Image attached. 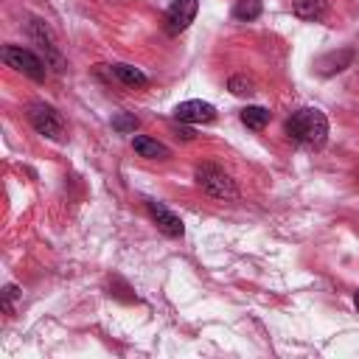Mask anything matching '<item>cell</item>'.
Here are the masks:
<instances>
[{"instance_id": "6da1fadb", "label": "cell", "mask_w": 359, "mask_h": 359, "mask_svg": "<svg viewBox=\"0 0 359 359\" xmlns=\"http://www.w3.org/2000/svg\"><path fill=\"white\" fill-rule=\"evenodd\" d=\"M286 135H289L292 140L303 143V146L317 149V146H323L325 138H328V118H325L320 110H314V107H303V110H298V112L289 115V121H286Z\"/></svg>"}, {"instance_id": "7a4b0ae2", "label": "cell", "mask_w": 359, "mask_h": 359, "mask_svg": "<svg viewBox=\"0 0 359 359\" xmlns=\"http://www.w3.org/2000/svg\"><path fill=\"white\" fill-rule=\"evenodd\" d=\"M194 177H197V186H200L208 197H214V200L230 203V200L239 197V189H236V183L230 180V174L222 171V168L214 166V163H200L197 171H194Z\"/></svg>"}, {"instance_id": "3957f363", "label": "cell", "mask_w": 359, "mask_h": 359, "mask_svg": "<svg viewBox=\"0 0 359 359\" xmlns=\"http://www.w3.org/2000/svg\"><path fill=\"white\" fill-rule=\"evenodd\" d=\"M29 34H31V40H34V45L45 54V65H51L57 73H65V57H62V51H59V45H57V37H54V31H51V26L45 23V20H31L29 23Z\"/></svg>"}, {"instance_id": "277c9868", "label": "cell", "mask_w": 359, "mask_h": 359, "mask_svg": "<svg viewBox=\"0 0 359 359\" xmlns=\"http://www.w3.org/2000/svg\"><path fill=\"white\" fill-rule=\"evenodd\" d=\"M3 62H6L9 68L20 71L23 76L34 79V82H45V62H43L34 51H29V48H23V45H6V48H3Z\"/></svg>"}, {"instance_id": "5b68a950", "label": "cell", "mask_w": 359, "mask_h": 359, "mask_svg": "<svg viewBox=\"0 0 359 359\" xmlns=\"http://www.w3.org/2000/svg\"><path fill=\"white\" fill-rule=\"evenodd\" d=\"M29 121H31V126L43 138L57 140V143L65 140V124H62V118H59V112L54 107H48V104H31L29 107Z\"/></svg>"}, {"instance_id": "8992f818", "label": "cell", "mask_w": 359, "mask_h": 359, "mask_svg": "<svg viewBox=\"0 0 359 359\" xmlns=\"http://www.w3.org/2000/svg\"><path fill=\"white\" fill-rule=\"evenodd\" d=\"M197 12H200V0H174L166 12V31L168 34L186 31L194 23Z\"/></svg>"}, {"instance_id": "52a82bcc", "label": "cell", "mask_w": 359, "mask_h": 359, "mask_svg": "<svg viewBox=\"0 0 359 359\" xmlns=\"http://www.w3.org/2000/svg\"><path fill=\"white\" fill-rule=\"evenodd\" d=\"M174 118H177L180 124H211V121L217 118V107H214V104H208V101L191 98V101L177 104Z\"/></svg>"}, {"instance_id": "ba28073f", "label": "cell", "mask_w": 359, "mask_h": 359, "mask_svg": "<svg viewBox=\"0 0 359 359\" xmlns=\"http://www.w3.org/2000/svg\"><path fill=\"white\" fill-rule=\"evenodd\" d=\"M146 208H149V217L154 219V225H157L160 233H166V236H171V239H180V236L186 233L183 219H180L174 211H168L163 203H146Z\"/></svg>"}, {"instance_id": "9c48e42d", "label": "cell", "mask_w": 359, "mask_h": 359, "mask_svg": "<svg viewBox=\"0 0 359 359\" xmlns=\"http://www.w3.org/2000/svg\"><path fill=\"white\" fill-rule=\"evenodd\" d=\"M132 149H135L140 157H146V160H166V157H168V146H163L160 140L146 138V135H135V138H132Z\"/></svg>"}, {"instance_id": "30bf717a", "label": "cell", "mask_w": 359, "mask_h": 359, "mask_svg": "<svg viewBox=\"0 0 359 359\" xmlns=\"http://www.w3.org/2000/svg\"><path fill=\"white\" fill-rule=\"evenodd\" d=\"M325 9H328V0H295V3H292L295 17L309 20V23L320 20L325 15Z\"/></svg>"}, {"instance_id": "8fae6325", "label": "cell", "mask_w": 359, "mask_h": 359, "mask_svg": "<svg viewBox=\"0 0 359 359\" xmlns=\"http://www.w3.org/2000/svg\"><path fill=\"white\" fill-rule=\"evenodd\" d=\"M112 73H115V79L118 82H124V85H129V87H146L149 85V76L140 71V68H132V65H112Z\"/></svg>"}, {"instance_id": "7c38bea8", "label": "cell", "mask_w": 359, "mask_h": 359, "mask_svg": "<svg viewBox=\"0 0 359 359\" xmlns=\"http://www.w3.org/2000/svg\"><path fill=\"white\" fill-rule=\"evenodd\" d=\"M270 110L267 107H244L242 110V124L247 126V129H253V132H261L267 124H270Z\"/></svg>"}, {"instance_id": "4fadbf2b", "label": "cell", "mask_w": 359, "mask_h": 359, "mask_svg": "<svg viewBox=\"0 0 359 359\" xmlns=\"http://www.w3.org/2000/svg\"><path fill=\"white\" fill-rule=\"evenodd\" d=\"M351 59H353V54H351L348 48H345V51H339V54H328V57H323V59H320V73H323V76H328V73H339Z\"/></svg>"}, {"instance_id": "5bb4252c", "label": "cell", "mask_w": 359, "mask_h": 359, "mask_svg": "<svg viewBox=\"0 0 359 359\" xmlns=\"http://www.w3.org/2000/svg\"><path fill=\"white\" fill-rule=\"evenodd\" d=\"M261 15V0H239L236 9H233V17L242 20V23H250Z\"/></svg>"}, {"instance_id": "9a60e30c", "label": "cell", "mask_w": 359, "mask_h": 359, "mask_svg": "<svg viewBox=\"0 0 359 359\" xmlns=\"http://www.w3.org/2000/svg\"><path fill=\"white\" fill-rule=\"evenodd\" d=\"M228 90L233 93V96H253L256 90H253V82L247 79V76H230V82H228Z\"/></svg>"}, {"instance_id": "2e32d148", "label": "cell", "mask_w": 359, "mask_h": 359, "mask_svg": "<svg viewBox=\"0 0 359 359\" xmlns=\"http://www.w3.org/2000/svg\"><path fill=\"white\" fill-rule=\"evenodd\" d=\"M112 129H115V132H124V135H126V132H135V129H138V118L129 115V112H118V115L112 118Z\"/></svg>"}, {"instance_id": "e0dca14e", "label": "cell", "mask_w": 359, "mask_h": 359, "mask_svg": "<svg viewBox=\"0 0 359 359\" xmlns=\"http://www.w3.org/2000/svg\"><path fill=\"white\" fill-rule=\"evenodd\" d=\"M17 295H20L17 286H6V289H3V309H6V312H12V300H15Z\"/></svg>"}, {"instance_id": "ac0fdd59", "label": "cell", "mask_w": 359, "mask_h": 359, "mask_svg": "<svg viewBox=\"0 0 359 359\" xmlns=\"http://www.w3.org/2000/svg\"><path fill=\"white\" fill-rule=\"evenodd\" d=\"M353 306H356V312H359V292L353 295Z\"/></svg>"}]
</instances>
